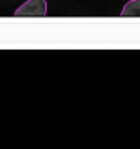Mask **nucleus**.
I'll use <instances>...</instances> for the list:
<instances>
[{
    "label": "nucleus",
    "mask_w": 140,
    "mask_h": 149,
    "mask_svg": "<svg viewBox=\"0 0 140 149\" xmlns=\"http://www.w3.org/2000/svg\"><path fill=\"white\" fill-rule=\"evenodd\" d=\"M47 15V0H27L17 8L14 17H42Z\"/></svg>",
    "instance_id": "obj_1"
},
{
    "label": "nucleus",
    "mask_w": 140,
    "mask_h": 149,
    "mask_svg": "<svg viewBox=\"0 0 140 149\" xmlns=\"http://www.w3.org/2000/svg\"><path fill=\"white\" fill-rule=\"evenodd\" d=\"M120 17H140V0H130L125 3V6L122 8Z\"/></svg>",
    "instance_id": "obj_2"
}]
</instances>
